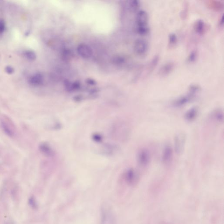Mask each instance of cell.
Listing matches in <instances>:
<instances>
[{"instance_id": "obj_1", "label": "cell", "mask_w": 224, "mask_h": 224, "mask_svg": "<svg viewBox=\"0 0 224 224\" xmlns=\"http://www.w3.org/2000/svg\"><path fill=\"white\" fill-rule=\"evenodd\" d=\"M200 91V87L198 85H190L189 87L187 94L174 100L173 103V106L175 107H180L186 105L195 99L197 94Z\"/></svg>"}, {"instance_id": "obj_2", "label": "cell", "mask_w": 224, "mask_h": 224, "mask_svg": "<svg viewBox=\"0 0 224 224\" xmlns=\"http://www.w3.org/2000/svg\"><path fill=\"white\" fill-rule=\"evenodd\" d=\"M0 126L4 133L10 138H13L16 135L15 125L11 119L6 116L3 115L0 117Z\"/></svg>"}, {"instance_id": "obj_3", "label": "cell", "mask_w": 224, "mask_h": 224, "mask_svg": "<svg viewBox=\"0 0 224 224\" xmlns=\"http://www.w3.org/2000/svg\"><path fill=\"white\" fill-rule=\"evenodd\" d=\"M186 140V135L184 132L177 133L174 139V149L178 155L183 154L185 149Z\"/></svg>"}, {"instance_id": "obj_4", "label": "cell", "mask_w": 224, "mask_h": 224, "mask_svg": "<svg viewBox=\"0 0 224 224\" xmlns=\"http://www.w3.org/2000/svg\"><path fill=\"white\" fill-rule=\"evenodd\" d=\"M148 16L146 11H139L136 16L137 30L148 29Z\"/></svg>"}, {"instance_id": "obj_5", "label": "cell", "mask_w": 224, "mask_h": 224, "mask_svg": "<svg viewBox=\"0 0 224 224\" xmlns=\"http://www.w3.org/2000/svg\"><path fill=\"white\" fill-rule=\"evenodd\" d=\"M133 49L135 54L138 56H145L148 52V44L144 39H138L134 43Z\"/></svg>"}, {"instance_id": "obj_6", "label": "cell", "mask_w": 224, "mask_h": 224, "mask_svg": "<svg viewBox=\"0 0 224 224\" xmlns=\"http://www.w3.org/2000/svg\"><path fill=\"white\" fill-rule=\"evenodd\" d=\"M137 159L138 163L141 166H147L150 162L149 152L146 149H142L138 153Z\"/></svg>"}, {"instance_id": "obj_7", "label": "cell", "mask_w": 224, "mask_h": 224, "mask_svg": "<svg viewBox=\"0 0 224 224\" xmlns=\"http://www.w3.org/2000/svg\"><path fill=\"white\" fill-rule=\"evenodd\" d=\"M174 68L175 64L173 62H168L161 67L159 70L158 74L160 77H165L170 74Z\"/></svg>"}, {"instance_id": "obj_8", "label": "cell", "mask_w": 224, "mask_h": 224, "mask_svg": "<svg viewBox=\"0 0 224 224\" xmlns=\"http://www.w3.org/2000/svg\"><path fill=\"white\" fill-rule=\"evenodd\" d=\"M77 51L78 55L84 58H89L91 57L92 54V51L91 47L85 44L78 45Z\"/></svg>"}, {"instance_id": "obj_9", "label": "cell", "mask_w": 224, "mask_h": 224, "mask_svg": "<svg viewBox=\"0 0 224 224\" xmlns=\"http://www.w3.org/2000/svg\"><path fill=\"white\" fill-rule=\"evenodd\" d=\"M173 155V149L170 145H166L163 149L162 161L164 164H167L171 161Z\"/></svg>"}, {"instance_id": "obj_10", "label": "cell", "mask_w": 224, "mask_h": 224, "mask_svg": "<svg viewBox=\"0 0 224 224\" xmlns=\"http://www.w3.org/2000/svg\"><path fill=\"white\" fill-rule=\"evenodd\" d=\"M127 183L131 185H135L138 181V176L133 169H129L126 175Z\"/></svg>"}, {"instance_id": "obj_11", "label": "cell", "mask_w": 224, "mask_h": 224, "mask_svg": "<svg viewBox=\"0 0 224 224\" xmlns=\"http://www.w3.org/2000/svg\"><path fill=\"white\" fill-rule=\"evenodd\" d=\"M198 113V108L195 107L189 110L185 114V118L189 122L194 121L197 117Z\"/></svg>"}, {"instance_id": "obj_12", "label": "cell", "mask_w": 224, "mask_h": 224, "mask_svg": "<svg viewBox=\"0 0 224 224\" xmlns=\"http://www.w3.org/2000/svg\"><path fill=\"white\" fill-rule=\"evenodd\" d=\"M44 81V76L40 73H37L30 77L29 83L34 86H38L41 85Z\"/></svg>"}, {"instance_id": "obj_13", "label": "cell", "mask_w": 224, "mask_h": 224, "mask_svg": "<svg viewBox=\"0 0 224 224\" xmlns=\"http://www.w3.org/2000/svg\"><path fill=\"white\" fill-rule=\"evenodd\" d=\"M207 5L209 8L217 12H220L224 8V3L220 1H207Z\"/></svg>"}, {"instance_id": "obj_14", "label": "cell", "mask_w": 224, "mask_h": 224, "mask_svg": "<svg viewBox=\"0 0 224 224\" xmlns=\"http://www.w3.org/2000/svg\"><path fill=\"white\" fill-rule=\"evenodd\" d=\"M194 29L195 32L199 35H202L204 34L206 30V26L204 21L201 19L196 21L194 25Z\"/></svg>"}, {"instance_id": "obj_15", "label": "cell", "mask_w": 224, "mask_h": 224, "mask_svg": "<svg viewBox=\"0 0 224 224\" xmlns=\"http://www.w3.org/2000/svg\"><path fill=\"white\" fill-rule=\"evenodd\" d=\"M211 117L217 122H221L224 121V112L221 109H217L212 111L211 114Z\"/></svg>"}, {"instance_id": "obj_16", "label": "cell", "mask_w": 224, "mask_h": 224, "mask_svg": "<svg viewBox=\"0 0 224 224\" xmlns=\"http://www.w3.org/2000/svg\"><path fill=\"white\" fill-rule=\"evenodd\" d=\"M159 61V57L158 56H155L153 57L148 66L147 72L146 73V75H149L151 72L153 71V70L155 68L157 65L158 64Z\"/></svg>"}, {"instance_id": "obj_17", "label": "cell", "mask_w": 224, "mask_h": 224, "mask_svg": "<svg viewBox=\"0 0 224 224\" xmlns=\"http://www.w3.org/2000/svg\"><path fill=\"white\" fill-rule=\"evenodd\" d=\"M139 2L138 1H135V0L129 1V4H128L129 9L133 13H134L138 10V9L139 8Z\"/></svg>"}, {"instance_id": "obj_18", "label": "cell", "mask_w": 224, "mask_h": 224, "mask_svg": "<svg viewBox=\"0 0 224 224\" xmlns=\"http://www.w3.org/2000/svg\"><path fill=\"white\" fill-rule=\"evenodd\" d=\"M24 55L27 59L30 60H34L36 58V54L33 50L25 51L24 53Z\"/></svg>"}, {"instance_id": "obj_19", "label": "cell", "mask_w": 224, "mask_h": 224, "mask_svg": "<svg viewBox=\"0 0 224 224\" xmlns=\"http://www.w3.org/2000/svg\"><path fill=\"white\" fill-rule=\"evenodd\" d=\"M197 57V51L194 50H193L190 54L189 55L188 58H187V61L189 63H194L196 61Z\"/></svg>"}, {"instance_id": "obj_20", "label": "cell", "mask_w": 224, "mask_h": 224, "mask_svg": "<svg viewBox=\"0 0 224 224\" xmlns=\"http://www.w3.org/2000/svg\"><path fill=\"white\" fill-rule=\"evenodd\" d=\"M169 42L171 46H174L177 42V37L174 33L170 34L169 36Z\"/></svg>"}, {"instance_id": "obj_21", "label": "cell", "mask_w": 224, "mask_h": 224, "mask_svg": "<svg viewBox=\"0 0 224 224\" xmlns=\"http://www.w3.org/2000/svg\"><path fill=\"white\" fill-rule=\"evenodd\" d=\"M29 204L31 207L34 209H36L37 207V204H36V200L35 198L33 196H32L29 199Z\"/></svg>"}, {"instance_id": "obj_22", "label": "cell", "mask_w": 224, "mask_h": 224, "mask_svg": "<svg viewBox=\"0 0 224 224\" xmlns=\"http://www.w3.org/2000/svg\"><path fill=\"white\" fill-rule=\"evenodd\" d=\"M188 5L187 4H185L184 10L182 11L181 14V18L182 19H185L187 17V13H188Z\"/></svg>"}, {"instance_id": "obj_23", "label": "cell", "mask_w": 224, "mask_h": 224, "mask_svg": "<svg viewBox=\"0 0 224 224\" xmlns=\"http://www.w3.org/2000/svg\"><path fill=\"white\" fill-rule=\"evenodd\" d=\"M65 85L66 89L68 91H71L73 90L72 83L68 80H66L65 81Z\"/></svg>"}, {"instance_id": "obj_24", "label": "cell", "mask_w": 224, "mask_h": 224, "mask_svg": "<svg viewBox=\"0 0 224 224\" xmlns=\"http://www.w3.org/2000/svg\"><path fill=\"white\" fill-rule=\"evenodd\" d=\"M5 70L7 73L9 75L13 74V73L14 72V68L10 66H6V68H5Z\"/></svg>"}, {"instance_id": "obj_25", "label": "cell", "mask_w": 224, "mask_h": 224, "mask_svg": "<svg viewBox=\"0 0 224 224\" xmlns=\"http://www.w3.org/2000/svg\"><path fill=\"white\" fill-rule=\"evenodd\" d=\"M5 29V24L4 21L0 19V34H2Z\"/></svg>"}, {"instance_id": "obj_26", "label": "cell", "mask_w": 224, "mask_h": 224, "mask_svg": "<svg viewBox=\"0 0 224 224\" xmlns=\"http://www.w3.org/2000/svg\"><path fill=\"white\" fill-rule=\"evenodd\" d=\"M115 62L118 64H123L125 62V59L122 57H117L114 60Z\"/></svg>"}, {"instance_id": "obj_27", "label": "cell", "mask_w": 224, "mask_h": 224, "mask_svg": "<svg viewBox=\"0 0 224 224\" xmlns=\"http://www.w3.org/2000/svg\"><path fill=\"white\" fill-rule=\"evenodd\" d=\"M86 83L88 84L91 85V86H94V85H95L96 84V82L95 80H93V79H91V78H88L86 80Z\"/></svg>"}, {"instance_id": "obj_28", "label": "cell", "mask_w": 224, "mask_h": 224, "mask_svg": "<svg viewBox=\"0 0 224 224\" xmlns=\"http://www.w3.org/2000/svg\"><path fill=\"white\" fill-rule=\"evenodd\" d=\"M219 25L221 27H223L224 25V15H221L219 20Z\"/></svg>"}, {"instance_id": "obj_29", "label": "cell", "mask_w": 224, "mask_h": 224, "mask_svg": "<svg viewBox=\"0 0 224 224\" xmlns=\"http://www.w3.org/2000/svg\"><path fill=\"white\" fill-rule=\"evenodd\" d=\"M7 224H12L10 223H7Z\"/></svg>"}]
</instances>
